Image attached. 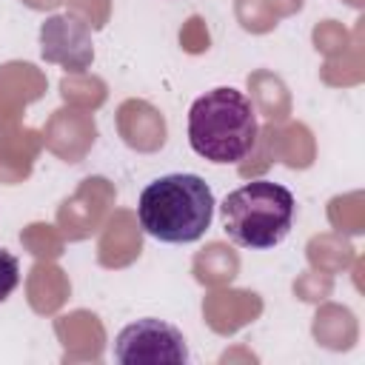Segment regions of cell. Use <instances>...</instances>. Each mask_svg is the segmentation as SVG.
Wrapping results in <instances>:
<instances>
[{
    "mask_svg": "<svg viewBox=\"0 0 365 365\" xmlns=\"http://www.w3.org/2000/svg\"><path fill=\"white\" fill-rule=\"evenodd\" d=\"M214 217V194L197 174H165L148 182L137 202V220L160 242H194Z\"/></svg>",
    "mask_w": 365,
    "mask_h": 365,
    "instance_id": "1",
    "label": "cell"
},
{
    "mask_svg": "<svg viewBox=\"0 0 365 365\" xmlns=\"http://www.w3.org/2000/svg\"><path fill=\"white\" fill-rule=\"evenodd\" d=\"M257 134L251 100L231 86L205 91L188 111V143L208 163L228 165L245 160L254 151Z\"/></svg>",
    "mask_w": 365,
    "mask_h": 365,
    "instance_id": "2",
    "label": "cell"
},
{
    "mask_svg": "<svg viewBox=\"0 0 365 365\" xmlns=\"http://www.w3.org/2000/svg\"><path fill=\"white\" fill-rule=\"evenodd\" d=\"M220 214L231 242L262 251L274 248L288 237L297 202L285 185L271 180H251L222 200Z\"/></svg>",
    "mask_w": 365,
    "mask_h": 365,
    "instance_id": "3",
    "label": "cell"
},
{
    "mask_svg": "<svg viewBox=\"0 0 365 365\" xmlns=\"http://www.w3.org/2000/svg\"><path fill=\"white\" fill-rule=\"evenodd\" d=\"M114 356L123 365H182L188 362V345L174 325L145 317L120 331Z\"/></svg>",
    "mask_w": 365,
    "mask_h": 365,
    "instance_id": "4",
    "label": "cell"
},
{
    "mask_svg": "<svg viewBox=\"0 0 365 365\" xmlns=\"http://www.w3.org/2000/svg\"><path fill=\"white\" fill-rule=\"evenodd\" d=\"M40 51H43V60L60 63L71 74H83L94 60L88 23L80 20L77 14L48 17L40 29Z\"/></svg>",
    "mask_w": 365,
    "mask_h": 365,
    "instance_id": "5",
    "label": "cell"
},
{
    "mask_svg": "<svg viewBox=\"0 0 365 365\" xmlns=\"http://www.w3.org/2000/svg\"><path fill=\"white\" fill-rule=\"evenodd\" d=\"M114 202V185L106 177H88L80 182L71 200H66L57 211L60 231L68 240H83L88 237L106 217L108 205Z\"/></svg>",
    "mask_w": 365,
    "mask_h": 365,
    "instance_id": "6",
    "label": "cell"
},
{
    "mask_svg": "<svg viewBox=\"0 0 365 365\" xmlns=\"http://www.w3.org/2000/svg\"><path fill=\"white\" fill-rule=\"evenodd\" d=\"M46 91V77L31 63H9L0 68V140L17 125L26 103Z\"/></svg>",
    "mask_w": 365,
    "mask_h": 365,
    "instance_id": "7",
    "label": "cell"
},
{
    "mask_svg": "<svg viewBox=\"0 0 365 365\" xmlns=\"http://www.w3.org/2000/svg\"><path fill=\"white\" fill-rule=\"evenodd\" d=\"M94 134H97V125L91 114L77 111V108H60L51 114L43 131V143L66 163H80L83 154L91 148Z\"/></svg>",
    "mask_w": 365,
    "mask_h": 365,
    "instance_id": "8",
    "label": "cell"
},
{
    "mask_svg": "<svg viewBox=\"0 0 365 365\" xmlns=\"http://www.w3.org/2000/svg\"><path fill=\"white\" fill-rule=\"evenodd\" d=\"M117 128L134 151H157L165 143V120L145 100H125L117 108Z\"/></svg>",
    "mask_w": 365,
    "mask_h": 365,
    "instance_id": "9",
    "label": "cell"
},
{
    "mask_svg": "<svg viewBox=\"0 0 365 365\" xmlns=\"http://www.w3.org/2000/svg\"><path fill=\"white\" fill-rule=\"evenodd\" d=\"M259 311H262V299L251 291H217V294L205 297V302H202L205 322L222 336L254 322L259 317Z\"/></svg>",
    "mask_w": 365,
    "mask_h": 365,
    "instance_id": "10",
    "label": "cell"
},
{
    "mask_svg": "<svg viewBox=\"0 0 365 365\" xmlns=\"http://www.w3.org/2000/svg\"><path fill=\"white\" fill-rule=\"evenodd\" d=\"M143 251V237L137 228L134 214L128 211H114V217L108 220V225L103 228L100 245H97V259L106 268H123L128 262H134Z\"/></svg>",
    "mask_w": 365,
    "mask_h": 365,
    "instance_id": "11",
    "label": "cell"
},
{
    "mask_svg": "<svg viewBox=\"0 0 365 365\" xmlns=\"http://www.w3.org/2000/svg\"><path fill=\"white\" fill-rule=\"evenodd\" d=\"M71 285L66 279V274L57 268V265H48V262H37L29 274V302L37 314H51L57 311L66 297H68Z\"/></svg>",
    "mask_w": 365,
    "mask_h": 365,
    "instance_id": "12",
    "label": "cell"
},
{
    "mask_svg": "<svg viewBox=\"0 0 365 365\" xmlns=\"http://www.w3.org/2000/svg\"><path fill=\"white\" fill-rule=\"evenodd\" d=\"M240 257L225 242H211L194 257V277L202 285H225L237 277Z\"/></svg>",
    "mask_w": 365,
    "mask_h": 365,
    "instance_id": "13",
    "label": "cell"
},
{
    "mask_svg": "<svg viewBox=\"0 0 365 365\" xmlns=\"http://www.w3.org/2000/svg\"><path fill=\"white\" fill-rule=\"evenodd\" d=\"M268 140H271V157H279L291 168L311 165L314 143L305 125H291L285 131H274V125H268Z\"/></svg>",
    "mask_w": 365,
    "mask_h": 365,
    "instance_id": "14",
    "label": "cell"
},
{
    "mask_svg": "<svg viewBox=\"0 0 365 365\" xmlns=\"http://www.w3.org/2000/svg\"><path fill=\"white\" fill-rule=\"evenodd\" d=\"M54 328H57V336L63 339L66 351L74 348V345H86V354H88L91 359L100 356V351L91 348V342L103 348V325L97 322L94 314H88V311H74V314H68V317H60Z\"/></svg>",
    "mask_w": 365,
    "mask_h": 365,
    "instance_id": "15",
    "label": "cell"
},
{
    "mask_svg": "<svg viewBox=\"0 0 365 365\" xmlns=\"http://www.w3.org/2000/svg\"><path fill=\"white\" fill-rule=\"evenodd\" d=\"M314 336H317L322 345L334 348V351L351 348V342L356 339V325H354L351 311L336 308V305H325V308L317 314Z\"/></svg>",
    "mask_w": 365,
    "mask_h": 365,
    "instance_id": "16",
    "label": "cell"
},
{
    "mask_svg": "<svg viewBox=\"0 0 365 365\" xmlns=\"http://www.w3.org/2000/svg\"><path fill=\"white\" fill-rule=\"evenodd\" d=\"M351 257H354V248L348 242H342L339 237H334V234H322V237H314L308 242V259L319 271L334 274V271L345 268L351 262Z\"/></svg>",
    "mask_w": 365,
    "mask_h": 365,
    "instance_id": "17",
    "label": "cell"
},
{
    "mask_svg": "<svg viewBox=\"0 0 365 365\" xmlns=\"http://www.w3.org/2000/svg\"><path fill=\"white\" fill-rule=\"evenodd\" d=\"M60 94L74 108H97L106 100V83L97 80V77H86V74L63 77L60 80Z\"/></svg>",
    "mask_w": 365,
    "mask_h": 365,
    "instance_id": "18",
    "label": "cell"
},
{
    "mask_svg": "<svg viewBox=\"0 0 365 365\" xmlns=\"http://www.w3.org/2000/svg\"><path fill=\"white\" fill-rule=\"evenodd\" d=\"M265 83H268V88H262V86L257 83V77H248V86L254 88V97H257L259 108L265 111V117H268L271 123L285 120V114H288V94H285V86H282L277 77H271V74H265Z\"/></svg>",
    "mask_w": 365,
    "mask_h": 365,
    "instance_id": "19",
    "label": "cell"
},
{
    "mask_svg": "<svg viewBox=\"0 0 365 365\" xmlns=\"http://www.w3.org/2000/svg\"><path fill=\"white\" fill-rule=\"evenodd\" d=\"M20 240H23V245H26L34 257L51 259V257H60V254H63V240L51 231V225L34 222V225H29V228L20 234Z\"/></svg>",
    "mask_w": 365,
    "mask_h": 365,
    "instance_id": "20",
    "label": "cell"
},
{
    "mask_svg": "<svg viewBox=\"0 0 365 365\" xmlns=\"http://www.w3.org/2000/svg\"><path fill=\"white\" fill-rule=\"evenodd\" d=\"M237 17L248 31H268L277 26V14L265 0H237Z\"/></svg>",
    "mask_w": 365,
    "mask_h": 365,
    "instance_id": "21",
    "label": "cell"
},
{
    "mask_svg": "<svg viewBox=\"0 0 365 365\" xmlns=\"http://www.w3.org/2000/svg\"><path fill=\"white\" fill-rule=\"evenodd\" d=\"M17 285H20V262L14 254L0 248V302H6Z\"/></svg>",
    "mask_w": 365,
    "mask_h": 365,
    "instance_id": "22",
    "label": "cell"
},
{
    "mask_svg": "<svg viewBox=\"0 0 365 365\" xmlns=\"http://www.w3.org/2000/svg\"><path fill=\"white\" fill-rule=\"evenodd\" d=\"M71 6V14H77L80 20H88L91 26H106L108 17V0H66Z\"/></svg>",
    "mask_w": 365,
    "mask_h": 365,
    "instance_id": "23",
    "label": "cell"
},
{
    "mask_svg": "<svg viewBox=\"0 0 365 365\" xmlns=\"http://www.w3.org/2000/svg\"><path fill=\"white\" fill-rule=\"evenodd\" d=\"M314 43H317V48H322V51H342L348 43H345V31L334 23V20H325L322 26H317V31H314Z\"/></svg>",
    "mask_w": 365,
    "mask_h": 365,
    "instance_id": "24",
    "label": "cell"
},
{
    "mask_svg": "<svg viewBox=\"0 0 365 365\" xmlns=\"http://www.w3.org/2000/svg\"><path fill=\"white\" fill-rule=\"evenodd\" d=\"M180 40H182V46H185L188 51H202V48H208V31H205L202 20H200V17H191L188 26L182 29Z\"/></svg>",
    "mask_w": 365,
    "mask_h": 365,
    "instance_id": "25",
    "label": "cell"
},
{
    "mask_svg": "<svg viewBox=\"0 0 365 365\" xmlns=\"http://www.w3.org/2000/svg\"><path fill=\"white\" fill-rule=\"evenodd\" d=\"M294 291L302 297V299H322L328 291H331V279H322V285L317 282V274H305L294 282Z\"/></svg>",
    "mask_w": 365,
    "mask_h": 365,
    "instance_id": "26",
    "label": "cell"
},
{
    "mask_svg": "<svg viewBox=\"0 0 365 365\" xmlns=\"http://www.w3.org/2000/svg\"><path fill=\"white\" fill-rule=\"evenodd\" d=\"M23 3L31 6V9H54V6H60L66 0H23Z\"/></svg>",
    "mask_w": 365,
    "mask_h": 365,
    "instance_id": "27",
    "label": "cell"
},
{
    "mask_svg": "<svg viewBox=\"0 0 365 365\" xmlns=\"http://www.w3.org/2000/svg\"><path fill=\"white\" fill-rule=\"evenodd\" d=\"M265 3L271 6L274 0H265ZM279 3H282V14H291V11H297V9L302 6V0H279ZM271 11H274V9H271Z\"/></svg>",
    "mask_w": 365,
    "mask_h": 365,
    "instance_id": "28",
    "label": "cell"
}]
</instances>
